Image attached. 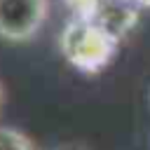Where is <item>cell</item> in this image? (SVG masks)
<instances>
[{"label":"cell","mask_w":150,"mask_h":150,"mask_svg":"<svg viewBox=\"0 0 150 150\" xmlns=\"http://www.w3.org/2000/svg\"><path fill=\"white\" fill-rule=\"evenodd\" d=\"M0 103H2V87H0Z\"/></svg>","instance_id":"5b68a950"},{"label":"cell","mask_w":150,"mask_h":150,"mask_svg":"<svg viewBox=\"0 0 150 150\" xmlns=\"http://www.w3.org/2000/svg\"><path fill=\"white\" fill-rule=\"evenodd\" d=\"M66 5L77 14V19H94L103 7L101 0H66Z\"/></svg>","instance_id":"277c9868"},{"label":"cell","mask_w":150,"mask_h":150,"mask_svg":"<svg viewBox=\"0 0 150 150\" xmlns=\"http://www.w3.org/2000/svg\"><path fill=\"white\" fill-rule=\"evenodd\" d=\"M49 14V0H0V38L9 42L30 40Z\"/></svg>","instance_id":"7a4b0ae2"},{"label":"cell","mask_w":150,"mask_h":150,"mask_svg":"<svg viewBox=\"0 0 150 150\" xmlns=\"http://www.w3.org/2000/svg\"><path fill=\"white\" fill-rule=\"evenodd\" d=\"M0 150H35L30 138L14 127H0Z\"/></svg>","instance_id":"3957f363"},{"label":"cell","mask_w":150,"mask_h":150,"mask_svg":"<svg viewBox=\"0 0 150 150\" xmlns=\"http://www.w3.org/2000/svg\"><path fill=\"white\" fill-rule=\"evenodd\" d=\"M145 2H148V5H150V0H145Z\"/></svg>","instance_id":"8992f818"},{"label":"cell","mask_w":150,"mask_h":150,"mask_svg":"<svg viewBox=\"0 0 150 150\" xmlns=\"http://www.w3.org/2000/svg\"><path fill=\"white\" fill-rule=\"evenodd\" d=\"M59 47L70 66L84 73H96L108 63L115 49V38L108 30H103L96 21L73 19L61 30Z\"/></svg>","instance_id":"6da1fadb"}]
</instances>
